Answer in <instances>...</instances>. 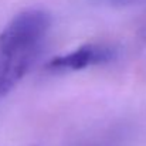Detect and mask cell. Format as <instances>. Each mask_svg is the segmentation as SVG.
<instances>
[{
    "label": "cell",
    "instance_id": "cell-1",
    "mask_svg": "<svg viewBox=\"0 0 146 146\" xmlns=\"http://www.w3.org/2000/svg\"><path fill=\"white\" fill-rule=\"evenodd\" d=\"M50 16L27 9L14 16L0 33V97L9 94L30 71L50 30Z\"/></svg>",
    "mask_w": 146,
    "mask_h": 146
},
{
    "label": "cell",
    "instance_id": "cell-2",
    "mask_svg": "<svg viewBox=\"0 0 146 146\" xmlns=\"http://www.w3.org/2000/svg\"><path fill=\"white\" fill-rule=\"evenodd\" d=\"M116 57H118V50L113 46L102 43H91V44H84L74 51L51 58V61L47 64V70H50L51 72L81 71L90 67L108 64L113 61Z\"/></svg>",
    "mask_w": 146,
    "mask_h": 146
},
{
    "label": "cell",
    "instance_id": "cell-3",
    "mask_svg": "<svg viewBox=\"0 0 146 146\" xmlns=\"http://www.w3.org/2000/svg\"><path fill=\"white\" fill-rule=\"evenodd\" d=\"M113 3H118V4H129V3H135L138 0H111Z\"/></svg>",
    "mask_w": 146,
    "mask_h": 146
}]
</instances>
